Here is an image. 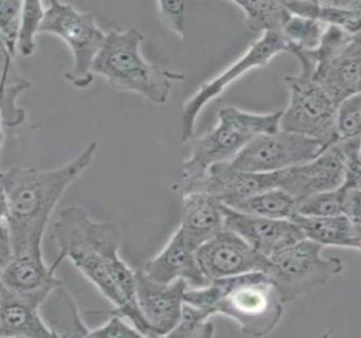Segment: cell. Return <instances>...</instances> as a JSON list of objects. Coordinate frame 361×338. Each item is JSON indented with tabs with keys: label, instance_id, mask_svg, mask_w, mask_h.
<instances>
[{
	"label": "cell",
	"instance_id": "cell-1",
	"mask_svg": "<svg viewBox=\"0 0 361 338\" xmlns=\"http://www.w3.org/2000/svg\"><path fill=\"white\" fill-rule=\"evenodd\" d=\"M57 258L72 265L112 303L109 314L122 316L143 335L154 337L135 299V272L120 257L116 223L94 220L88 210L71 205L61 210L52 227Z\"/></svg>",
	"mask_w": 361,
	"mask_h": 338
},
{
	"label": "cell",
	"instance_id": "cell-2",
	"mask_svg": "<svg viewBox=\"0 0 361 338\" xmlns=\"http://www.w3.org/2000/svg\"><path fill=\"white\" fill-rule=\"evenodd\" d=\"M97 142L75 158L53 169L15 167L0 174L8 198L6 221L12 256L42 254V240L51 217L67 189L92 164Z\"/></svg>",
	"mask_w": 361,
	"mask_h": 338
},
{
	"label": "cell",
	"instance_id": "cell-3",
	"mask_svg": "<svg viewBox=\"0 0 361 338\" xmlns=\"http://www.w3.org/2000/svg\"><path fill=\"white\" fill-rule=\"evenodd\" d=\"M184 301L237 322L246 337H267L283 314V301L264 273L219 278L203 288H188Z\"/></svg>",
	"mask_w": 361,
	"mask_h": 338
},
{
	"label": "cell",
	"instance_id": "cell-4",
	"mask_svg": "<svg viewBox=\"0 0 361 338\" xmlns=\"http://www.w3.org/2000/svg\"><path fill=\"white\" fill-rule=\"evenodd\" d=\"M145 37L137 28L111 30L93 61V76L106 80L110 88L141 95L157 105L167 103L173 83L184 76L150 64L141 53Z\"/></svg>",
	"mask_w": 361,
	"mask_h": 338
},
{
	"label": "cell",
	"instance_id": "cell-5",
	"mask_svg": "<svg viewBox=\"0 0 361 338\" xmlns=\"http://www.w3.org/2000/svg\"><path fill=\"white\" fill-rule=\"evenodd\" d=\"M282 111L259 114L233 106L219 110L216 127L191 144V154L184 161L180 191L190 193L214 165L229 163L256 137L280 131Z\"/></svg>",
	"mask_w": 361,
	"mask_h": 338
},
{
	"label": "cell",
	"instance_id": "cell-6",
	"mask_svg": "<svg viewBox=\"0 0 361 338\" xmlns=\"http://www.w3.org/2000/svg\"><path fill=\"white\" fill-rule=\"evenodd\" d=\"M324 246L305 238L269 258L265 275L284 305L328 284L343 272V260L324 258Z\"/></svg>",
	"mask_w": 361,
	"mask_h": 338
},
{
	"label": "cell",
	"instance_id": "cell-7",
	"mask_svg": "<svg viewBox=\"0 0 361 338\" xmlns=\"http://www.w3.org/2000/svg\"><path fill=\"white\" fill-rule=\"evenodd\" d=\"M40 33L61 38L69 47L73 65L65 78L78 89L90 87L94 80L91 68L106 40L94 16L80 12L72 4L51 1L46 8Z\"/></svg>",
	"mask_w": 361,
	"mask_h": 338
},
{
	"label": "cell",
	"instance_id": "cell-8",
	"mask_svg": "<svg viewBox=\"0 0 361 338\" xmlns=\"http://www.w3.org/2000/svg\"><path fill=\"white\" fill-rule=\"evenodd\" d=\"M286 83L290 91V103L282 110L280 129L311 138L324 148L336 143L338 106L330 95L313 76L301 72L286 76Z\"/></svg>",
	"mask_w": 361,
	"mask_h": 338
},
{
	"label": "cell",
	"instance_id": "cell-9",
	"mask_svg": "<svg viewBox=\"0 0 361 338\" xmlns=\"http://www.w3.org/2000/svg\"><path fill=\"white\" fill-rule=\"evenodd\" d=\"M288 44L281 33L269 32L255 40L240 59L231 64L201 88L184 104L182 111L183 142L190 141L195 135V122L204 107L212 99L224 92L225 89L250 70L265 67L269 61L282 52H286Z\"/></svg>",
	"mask_w": 361,
	"mask_h": 338
},
{
	"label": "cell",
	"instance_id": "cell-10",
	"mask_svg": "<svg viewBox=\"0 0 361 338\" xmlns=\"http://www.w3.org/2000/svg\"><path fill=\"white\" fill-rule=\"evenodd\" d=\"M324 150L316 140L280 129L255 138L227 164L243 171H282L313 160Z\"/></svg>",
	"mask_w": 361,
	"mask_h": 338
},
{
	"label": "cell",
	"instance_id": "cell-11",
	"mask_svg": "<svg viewBox=\"0 0 361 338\" xmlns=\"http://www.w3.org/2000/svg\"><path fill=\"white\" fill-rule=\"evenodd\" d=\"M204 275L212 282L219 278L264 273L269 258L229 229H223L195 252Z\"/></svg>",
	"mask_w": 361,
	"mask_h": 338
},
{
	"label": "cell",
	"instance_id": "cell-12",
	"mask_svg": "<svg viewBox=\"0 0 361 338\" xmlns=\"http://www.w3.org/2000/svg\"><path fill=\"white\" fill-rule=\"evenodd\" d=\"M347 179V162L338 144L322 150L313 160L282 170L280 188L298 204L311 195L341 188Z\"/></svg>",
	"mask_w": 361,
	"mask_h": 338
},
{
	"label": "cell",
	"instance_id": "cell-13",
	"mask_svg": "<svg viewBox=\"0 0 361 338\" xmlns=\"http://www.w3.org/2000/svg\"><path fill=\"white\" fill-rule=\"evenodd\" d=\"M223 224L245 240L263 256L269 257L305 239L300 227L290 220H275L238 212L222 204Z\"/></svg>",
	"mask_w": 361,
	"mask_h": 338
},
{
	"label": "cell",
	"instance_id": "cell-14",
	"mask_svg": "<svg viewBox=\"0 0 361 338\" xmlns=\"http://www.w3.org/2000/svg\"><path fill=\"white\" fill-rule=\"evenodd\" d=\"M135 299L154 337H167L177 327L188 286L184 280L164 284L150 279L143 270L135 272Z\"/></svg>",
	"mask_w": 361,
	"mask_h": 338
},
{
	"label": "cell",
	"instance_id": "cell-15",
	"mask_svg": "<svg viewBox=\"0 0 361 338\" xmlns=\"http://www.w3.org/2000/svg\"><path fill=\"white\" fill-rule=\"evenodd\" d=\"M281 174L282 171H243L222 163L209 169L190 193L203 191L214 195L224 205L231 206L257 193L279 187Z\"/></svg>",
	"mask_w": 361,
	"mask_h": 338
},
{
	"label": "cell",
	"instance_id": "cell-16",
	"mask_svg": "<svg viewBox=\"0 0 361 338\" xmlns=\"http://www.w3.org/2000/svg\"><path fill=\"white\" fill-rule=\"evenodd\" d=\"M142 270L150 279L160 284L184 280L188 288L200 289L210 282L202 272L195 252L185 243L180 227L166 246L154 258L146 261Z\"/></svg>",
	"mask_w": 361,
	"mask_h": 338
},
{
	"label": "cell",
	"instance_id": "cell-17",
	"mask_svg": "<svg viewBox=\"0 0 361 338\" xmlns=\"http://www.w3.org/2000/svg\"><path fill=\"white\" fill-rule=\"evenodd\" d=\"M51 291L25 294L1 284L0 337H52L39 314L40 303Z\"/></svg>",
	"mask_w": 361,
	"mask_h": 338
},
{
	"label": "cell",
	"instance_id": "cell-18",
	"mask_svg": "<svg viewBox=\"0 0 361 338\" xmlns=\"http://www.w3.org/2000/svg\"><path fill=\"white\" fill-rule=\"evenodd\" d=\"M224 229L222 203L203 191L183 195L180 229L192 252Z\"/></svg>",
	"mask_w": 361,
	"mask_h": 338
},
{
	"label": "cell",
	"instance_id": "cell-19",
	"mask_svg": "<svg viewBox=\"0 0 361 338\" xmlns=\"http://www.w3.org/2000/svg\"><path fill=\"white\" fill-rule=\"evenodd\" d=\"M61 263L56 258L52 265H47L44 253L12 256L0 271V282L8 290L25 294L51 291L63 284L56 277V270Z\"/></svg>",
	"mask_w": 361,
	"mask_h": 338
},
{
	"label": "cell",
	"instance_id": "cell-20",
	"mask_svg": "<svg viewBox=\"0 0 361 338\" xmlns=\"http://www.w3.org/2000/svg\"><path fill=\"white\" fill-rule=\"evenodd\" d=\"M39 314L52 337H89L78 305L63 284L55 286L39 306Z\"/></svg>",
	"mask_w": 361,
	"mask_h": 338
},
{
	"label": "cell",
	"instance_id": "cell-21",
	"mask_svg": "<svg viewBox=\"0 0 361 338\" xmlns=\"http://www.w3.org/2000/svg\"><path fill=\"white\" fill-rule=\"evenodd\" d=\"M292 220L300 227L305 238L324 246L361 250L356 225L345 215L335 217H307L295 214Z\"/></svg>",
	"mask_w": 361,
	"mask_h": 338
},
{
	"label": "cell",
	"instance_id": "cell-22",
	"mask_svg": "<svg viewBox=\"0 0 361 338\" xmlns=\"http://www.w3.org/2000/svg\"><path fill=\"white\" fill-rule=\"evenodd\" d=\"M313 78L338 106L347 97L361 92V63L336 59L318 70Z\"/></svg>",
	"mask_w": 361,
	"mask_h": 338
},
{
	"label": "cell",
	"instance_id": "cell-23",
	"mask_svg": "<svg viewBox=\"0 0 361 338\" xmlns=\"http://www.w3.org/2000/svg\"><path fill=\"white\" fill-rule=\"evenodd\" d=\"M228 207L252 216L275 220H290L298 208L294 197L280 187L246 198Z\"/></svg>",
	"mask_w": 361,
	"mask_h": 338
},
{
	"label": "cell",
	"instance_id": "cell-24",
	"mask_svg": "<svg viewBox=\"0 0 361 338\" xmlns=\"http://www.w3.org/2000/svg\"><path fill=\"white\" fill-rule=\"evenodd\" d=\"M243 12L246 28L261 35L269 32L281 33L290 17L282 1H231Z\"/></svg>",
	"mask_w": 361,
	"mask_h": 338
},
{
	"label": "cell",
	"instance_id": "cell-25",
	"mask_svg": "<svg viewBox=\"0 0 361 338\" xmlns=\"http://www.w3.org/2000/svg\"><path fill=\"white\" fill-rule=\"evenodd\" d=\"M326 27L328 25L318 19L290 15L281 32L288 44L286 52L290 48L305 51L315 50L322 42Z\"/></svg>",
	"mask_w": 361,
	"mask_h": 338
},
{
	"label": "cell",
	"instance_id": "cell-26",
	"mask_svg": "<svg viewBox=\"0 0 361 338\" xmlns=\"http://www.w3.org/2000/svg\"><path fill=\"white\" fill-rule=\"evenodd\" d=\"M319 20L355 35L361 32V0L320 1Z\"/></svg>",
	"mask_w": 361,
	"mask_h": 338
},
{
	"label": "cell",
	"instance_id": "cell-27",
	"mask_svg": "<svg viewBox=\"0 0 361 338\" xmlns=\"http://www.w3.org/2000/svg\"><path fill=\"white\" fill-rule=\"evenodd\" d=\"M46 8L40 1H23L17 37L16 52L30 57L36 50V37L40 34Z\"/></svg>",
	"mask_w": 361,
	"mask_h": 338
},
{
	"label": "cell",
	"instance_id": "cell-28",
	"mask_svg": "<svg viewBox=\"0 0 361 338\" xmlns=\"http://www.w3.org/2000/svg\"><path fill=\"white\" fill-rule=\"evenodd\" d=\"M214 313L210 310L184 303L177 327L167 337L177 338H212L214 327L209 322Z\"/></svg>",
	"mask_w": 361,
	"mask_h": 338
},
{
	"label": "cell",
	"instance_id": "cell-29",
	"mask_svg": "<svg viewBox=\"0 0 361 338\" xmlns=\"http://www.w3.org/2000/svg\"><path fill=\"white\" fill-rule=\"evenodd\" d=\"M30 86L31 84L27 80H19L0 88V119L4 126L16 128L25 124L27 116L17 101Z\"/></svg>",
	"mask_w": 361,
	"mask_h": 338
},
{
	"label": "cell",
	"instance_id": "cell-30",
	"mask_svg": "<svg viewBox=\"0 0 361 338\" xmlns=\"http://www.w3.org/2000/svg\"><path fill=\"white\" fill-rule=\"evenodd\" d=\"M338 141L361 139V92L343 99L336 114Z\"/></svg>",
	"mask_w": 361,
	"mask_h": 338
},
{
	"label": "cell",
	"instance_id": "cell-31",
	"mask_svg": "<svg viewBox=\"0 0 361 338\" xmlns=\"http://www.w3.org/2000/svg\"><path fill=\"white\" fill-rule=\"evenodd\" d=\"M343 186L335 191L311 195L298 204L296 214L307 217H335L343 215Z\"/></svg>",
	"mask_w": 361,
	"mask_h": 338
},
{
	"label": "cell",
	"instance_id": "cell-32",
	"mask_svg": "<svg viewBox=\"0 0 361 338\" xmlns=\"http://www.w3.org/2000/svg\"><path fill=\"white\" fill-rule=\"evenodd\" d=\"M23 2L17 0H0V36L13 55L17 53V37Z\"/></svg>",
	"mask_w": 361,
	"mask_h": 338
},
{
	"label": "cell",
	"instance_id": "cell-33",
	"mask_svg": "<svg viewBox=\"0 0 361 338\" xmlns=\"http://www.w3.org/2000/svg\"><path fill=\"white\" fill-rule=\"evenodd\" d=\"M161 18L180 40L185 36V4L183 1L157 2Z\"/></svg>",
	"mask_w": 361,
	"mask_h": 338
},
{
	"label": "cell",
	"instance_id": "cell-34",
	"mask_svg": "<svg viewBox=\"0 0 361 338\" xmlns=\"http://www.w3.org/2000/svg\"><path fill=\"white\" fill-rule=\"evenodd\" d=\"M110 315L111 318L103 326L90 331L89 337H143L133 325L125 322L122 316Z\"/></svg>",
	"mask_w": 361,
	"mask_h": 338
},
{
	"label": "cell",
	"instance_id": "cell-35",
	"mask_svg": "<svg viewBox=\"0 0 361 338\" xmlns=\"http://www.w3.org/2000/svg\"><path fill=\"white\" fill-rule=\"evenodd\" d=\"M343 215L355 225L361 227V188L343 186Z\"/></svg>",
	"mask_w": 361,
	"mask_h": 338
},
{
	"label": "cell",
	"instance_id": "cell-36",
	"mask_svg": "<svg viewBox=\"0 0 361 338\" xmlns=\"http://www.w3.org/2000/svg\"><path fill=\"white\" fill-rule=\"evenodd\" d=\"M288 12L295 16L319 20L320 1H282Z\"/></svg>",
	"mask_w": 361,
	"mask_h": 338
},
{
	"label": "cell",
	"instance_id": "cell-37",
	"mask_svg": "<svg viewBox=\"0 0 361 338\" xmlns=\"http://www.w3.org/2000/svg\"><path fill=\"white\" fill-rule=\"evenodd\" d=\"M13 57L14 55L11 53L10 49L0 36V88L8 85V76Z\"/></svg>",
	"mask_w": 361,
	"mask_h": 338
},
{
	"label": "cell",
	"instance_id": "cell-38",
	"mask_svg": "<svg viewBox=\"0 0 361 338\" xmlns=\"http://www.w3.org/2000/svg\"><path fill=\"white\" fill-rule=\"evenodd\" d=\"M12 258V246L8 227H0V271L8 265Z\"/></svg>",
	"mask_w": 361,
	"mask_h": 338
},
{
	"label": "cell",
	"instance_id": "cell-39",
	"mask_svg": "<svg viewBox=\"0 0 361 338\" xmlns=\"http://www.w3.org/2000/svg\"><path fill=\"white\" fill-rule=\"evenodd\" d=\"M8 216V198L4 188L0 186V227H6Z\"/></svg>",
	"mask_w": 361,
	"mask_h": 338
},
{
	"label": "cell",
	"instance_id": "cell-40",
	"mask_svg": "<svg viewBox=\"0 0 361 338\" xmlns=\"http://www.w3.org/2000/svg\"><path fill=\"white\" fill-rule=\"evenodd\" d=\"M354 186L360 187V188H361V170L360 174H357V176H356L355 182H354Z\"/></svg>",
	"mask_w": 361,
	"mask_h": 338
},
{
	"label": "cell",
	"instance_id": "cell-41",
	"mask_svg": "<svg viewBox=\"0 0 361 338\" xmlns=\"http://www.w3.org/2000/svg\"><path fill=\"white\" fill-rule=\"evenodd\" d=\"M356 231H357V238L361 244V227L360 225H356Z\"/></svg>",
	"mask_w": 361,
	"mask_h": 338
},
{
	"label": "cell",
	"instance_id": "cell-42",
	"mask_svg": "<svg viewBox=\"0 0 361 338\" xmlns=\"http://www.w3.org/2000/svg\"><path fill=\"white\" fill-rule=\"evenodd\" d=\"M0 303H1V282H0Z\"/></svg>",
	"mask_w": 361,
	"mask_h": 338
},
{
	"label": "cell",
	"instance_id": "cell-43",
	"mask_svg": "<svg viewBox=\"0 0 361 338\" xmlns=\"http://www.w3.org/2000/svg\"><path fill=\"white\" fill-rule=\"evenodd\" d=\"M360 159L361 162V142H360Z\"/></svg>",
	"mask_w": 361,
	"mask_h": 338
},
{
	"label": "cell",
	"instance_id": "cell-44",
	"mask_svg": "<svg viewBox=\"0 0 361 338\" xmlns=\"http://www.w3.org/2000/svg\"><path fill=\"white\" fill-rule=\"evenodd\" d=\"M0 127H4V125H2L1 119H0Z\"/></svg>",
	"mask_w": 361,
	"mask_h": 338
}]
</instances>
